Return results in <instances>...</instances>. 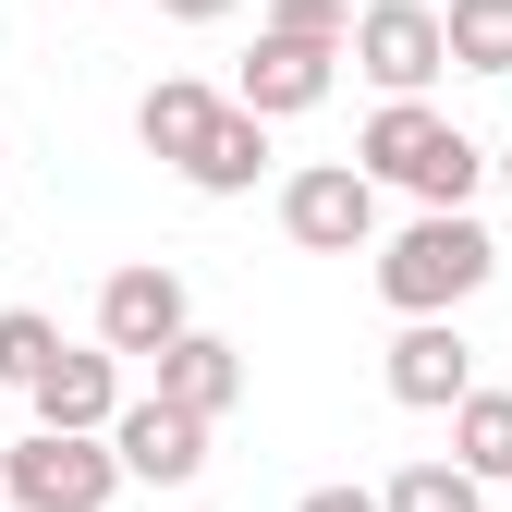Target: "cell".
Masks as SVG:
<instances>
[{
  "label": "cell",
  "instance_id": "6da1fadb",
  "mask_svg": "<svg viewBox=\"0 0 512 512\" xmlns=\"http://www.w3.org/2000/svg\"><path fill=\"white\" fill-rule=\"evenodd\" d=\"M488 281H500V244H488L476 208H427V220H403L391 244H378V305L391 317H452Z\"/></svg>",
  "mask_w": 512,
  "mask_h": 512
},
{
  "label": "cell",
  "instance_id": "7a4b0ae2",
  "mask_svg": "<svg viewBox=\"0 0 512 512\" xmlns=\"http://www.w3.org/2000/svg\"><path fill=\"white\" fill-rule=\"evenodd\" d=\"M354 171H366V183H403L415 208H464L488 159H476V135H464L452 110H427V98H378L366 135H354Z\"/></svg>",
  "mask_w": 512,
  "mask_h": 512
},
{
  "label": "cell",
  "instance_id": "3957f363",
  "mask_svg": "<svg viewBox=\"0 0 512 512\" xmlns=\"http://www.w3.org/2000/svg\"><path fill=\"white\" fill-rule=\"evenodd\" d=\"M122 500V464H110V439H13L0 452V512H110Z\"/></svg>",
  "mask_w": 512,
  "mask_h": 512
},
{
  "label": "cell",
  "instance_id": "277c9868",
  "mask_svg": "<svg viewBox=\"0 0 512 512\" xmlns=\"http://www.w3.org/2000/svg\"><path fill=\"white\" fill-rule=\"evenodd\" d=\"M342 61H354L378 98H427L439 74H452V61H439V13H427V0H366L354 37H342Z\"/></svg>",
  "mask_w": 512,
  "mask_h": 512
},
{
  "label": "cell",
  "instance_id": "5b68a950",
  "mask_svg": "<svg viewBox=\"0 0 512 512\" xmlns=\"http://www.w3.org/2000/svg\"><path fill=\"white\" fill-rule=\"evenodd\" d=\"M196 330V293H183L171 256H135V269L98 281V354H171Z\"/></svg>",
  "mask_w": 512,
  "mask_h": 512
},
{
  "label": "cell",
  "instance_id": "8992f818",
  "mask_svg": "<svg viewBox=\"0 0 512 512\" xmlns=\"http://www.w3.org/2000/svg\"><path fill=\"white\" fill-rule=\"evenodd\" d=\"M281 232H293L305 256H366V244H378V183H366L354 159L293 171V183H281Z\"/></svg>",
  "mask_w": 512,
  "mask_h": 512
},
{
  "label": "cell",
  "instance_id": "52a82bcc",
  "mask_svg": "<svg viewBox=\"0 0 512 512\" xmlns=\"http://www.w3.org/2000/svg\"><path fill=\"white\" fill-rule=\"evenodd\" d=\"M378 378H391V403H403V415H452V403L476 391V342L452 330V317H403L391 354H378Z\"/></svg>",
  "mask_w": 512,
  "mask_h": 512
},
{
  "label": "cell",
  "instance_id": "ba28073f",
  "mask_svg": "<svg viewBox=\"0 0 512 512\" xmlns=\"http://www.w3.org/2000/svg\"><path fill=\"white\" fill-rule=\"evenodd\" d=\"M110 464L135 476V488H196L208 476V427L171 415V403H122L110 415Z\"/></svg>",
  "mask_w": 512,
  "mask_h": 512
},
{
  "label": "cell",
  "instance_id": "9c48e42d",
  "mask_svg": "<svg viewBox=\"0 0 512 512\" xmlns=\"http://www.w3.org/2000/svg\"><path fill=\"white\" fill-rule=\"evenodd\" d=\"M37 427L49 439H110V415H122V354H86V342H61L49 354V378H37Z\"/></svg>",
  "mask_w": 512,
  "mask_h": 512
},
{
  "label": "cell",
  "instance_id": "30bf717a",
  "mask_svg": "<svg viewBox=\"0 0 512 512\" xmlns=\"http://www.w3.org/2000/svg\"><path fill=\"white\" fill-rule=\"evenodd\" d=\"M147 366H159V391H147V403L196 415V427H220V415L244 403V342H220V330H183V342L147 354Z\"/></svg>",
  "mask_w": 512,
  "mask_h": 512
},
{
  "label": "cell",
  "instance_id": "8fae6325",
  "mask_svg": "<svg viewBox=\"0 0 512 512\" xmlns=\"http://www.w3.org/2000/svg\"><path fill=\"white\" fill-rule=\"evenodd\" d=\"M330 74H342L330 49H293V37H256V61L232 74V110H256V122H293V110H317V98H330Z\"/></svg>",
  "mask_w": 512,
  "mask_h": 512
},
{
  "label": "cell",
  "instance_id": "7c38bea8",
  "mask_svg": "<svg viewBox=\"0 0 512 512\" xmlns=\"http://www.w3.org/2000/svg\"><path fill=\"white\" fill-rule=\"evenodd\" d=\"M208 122H220V86H196V74H159V86L135 98V147L183 171V159L208 147Z\"/></svg>",
  "mask_w": 512,
  "mask_h": 512
},
{
  "label": "cell",
  "instance_id": "4fadbf2b",
  "mask_svg": "<svg viewBox=\"0 0 512 512\" xmlns=\"http://www.w3.org/2000/svg\"><path fill=\"white\" fill-rule=\"evenodd\" d=\"M256 171H269V122L220 98V122H208V147L183 159V183H196V196H256Z\"/></svg>",
  "mask_w": 512,
  "mask_h": 512
},
{
  "label": "cell",
  "instance_id": "5bb4252c",
  "mask_svg": "<svg viewBox=\"0 0 512 512\" xmlns=\"http://www.w3.org/2000/svg\"><path fill=\"white\" fill-rule=\"evenodd\" d=\"M452 476H476V488L512 476V391H464L452 403Z\"/></svg>",
  "mask_w": 512,
  "mask_h": 512
},
{
  "label": "cell",
  "instance_id": "9a60e30c",
  "mask_svg": "<svg viewBox=\"0 0 512 512\" xmlns=\"http://www.w3.org/2000/svg\"><path fill=\"white\" fill-rule=\"evenodd\" d=\"M439 61H452V74H512V0H452V13H439Z\"/></svg>",
  "mask_w": 512,
  "mask_h": 512
},
{
  "label": "cell",
  "instance_id": "2e32d148",
  "mask_svg": "<svg viewBox=\"0 0 512 512\" xmlns=\"http://www.w3.org/2000/svg\"><path fill=\"white\" fill-rule=\"evenodd\" d=\"M49 354H61V317L0 305V391H37V378H49Z\"/></svg>",
  "mask_w": 512,
  "mask_h": 512
},
{
  "label": "cell",
  "instance_id": "e0dca14e",
  "mask_svg": "<svg viewBox=\"0 0 512 512\" xmlns=\"http://www.w3.org/2000/svg\"><path fill=\"white\" fill-rule=\"evenodd\" d=\"M378 512H488V488L452 476V464H403L391 488H378Z\"/></svg>",
  "mask_w": 512,
  "mask_h": 512
},
{
  "label": "cell",
  "instance_id": "ac0fdd59",
  "mask_svg": "<svg viewBox=\"0 0 512 512\" xmlns=\"http://www.w3.org/2000/svg\"><path fill=\"white\" fill-rule=\"evenodd\" d=\"M256 37H293V49H330V61H342L354 0H269V25H256Z\"/></svg>",
  "mask_w": 512,
  "mask_h": 512
},
{
  "label": "cell",
  "instance_id": "d6986e66",
  "mask_svg": "<svg viewBox=\"0 0 512 512\" xmlns=\"http://www.w3.org/2000/svg\"><path fill=\"white\" fill-rule=\"evenodd\" d=\"M293 512H378V488H305Z\"/></svg>",
  "mask_w": 512,
  "mask_h": 512
},
{
  "label": "cell",
  "instance_id": "ffe728a7",
  "mask_svg": "<svg viewBox=\"0 0 512 512\" xmlns=\"http://www.w3.org/2000/svg\"><path fill=\"white\" fill-rule=\"evenodd\" d=\"M159 13H171V25H232L244 0H159Z\"/></svg>",
  "mask_w": 512,
  "mask_h": 512
},
{
  "label": "cell",
  "instance_id": "44dd1931",
  "mask_svg": "<svg viewBox=\"0 0 512 512\" xmlns=\"http://www.w3.org/2000/svg\"><path fill=\"white\" fill-rule=\"evenodd\" d=\"M500 183H512V147H500Z\"/></svg>",
  "mask_w": 512,
  "mask_h": 512
},
{
  "label": "cell",
  "instance_id": "7402d4cb",
  "mask_svg": "<svg viewBox=\"0 0 512 512\" xmlns=\"http://www.w3.org/2000/svg\"><path fill=\"white\" fill-rule=\"evenodd\" d=\"M98 13H110V0H98Z\"/></svg>",
  "mask_w": 512,
  "mask_h": 512
}]
</instances>
